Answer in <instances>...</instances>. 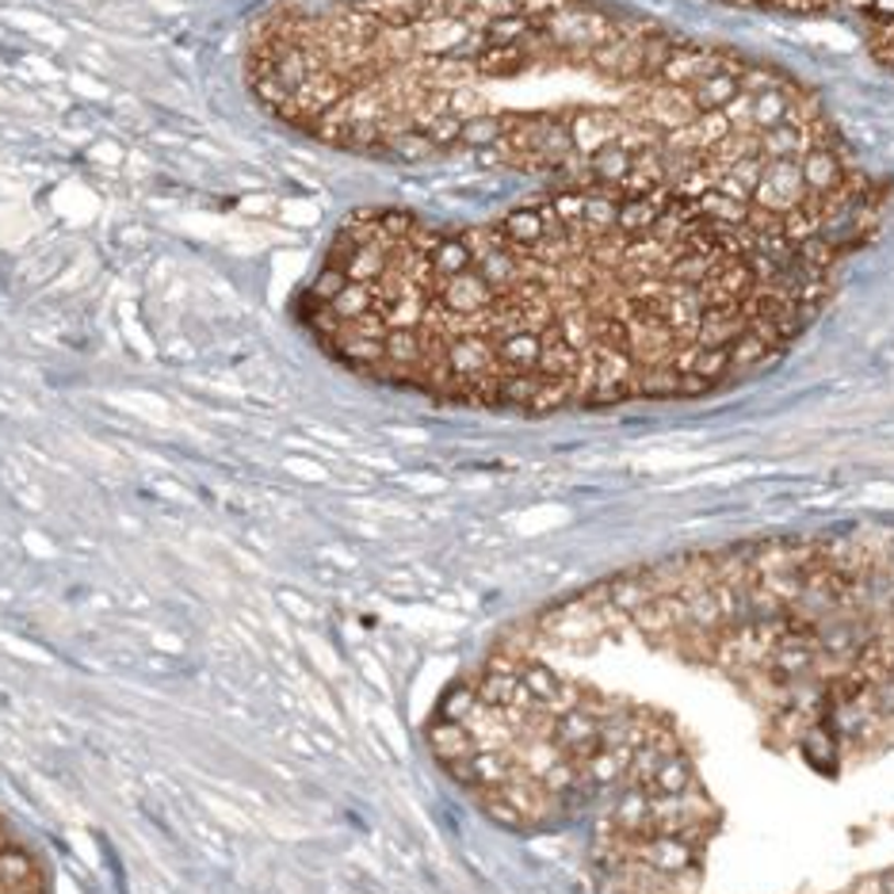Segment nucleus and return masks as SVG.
<instances>
[{
	"mask_svg": "<svg viewBox=\"0 0 894 894\" xmlns=\"http://www.w3.org/2000/svg\"><path fill=\"white\" fill-rule=\"evenodd\" d=\"M543 230L360 211L333 233L298 321L352 375L444 406L562 413L715 394L784 356L761 256L704 203L662 230L585 222L543 191Z\"/></svg>",
	"mask_w": 894,
	"mask_h": 894,
	"instance_id": "1",
	"label": "nucleus"
},
{
	"mask_svg": "<svg viewBox=\"0 0 894 894\" xmlns=\"http://www.w3.org/2000/svg\"><path fill=\"white\" fill-rule=\"evenodd\" d=\"M799 88L787 85V80H772V85L749 92V119H753L757 131H769V126L784 123V115L792 111Z\"/></svg>",
	"mask_w": 894,
	"mask_h": 894,
	"instance_id": "2",
	"label": "nucleus"
},
{
	"mask_svg": "<svg viewBox=\"0 0 894 894\" xmlns=\"http://www.w3.org/2000/svg\"><path fill=\"white\" fill-rule=\"evenodd\" d=\"M742 92L746 88L742 80H738V74H711L688 88V100L696 115H715V111H722L727 103H735Z\"/></svg>",
	"mask_w": 894,
	"mask_h": 894,
	"instance_id": "3",
	"label": "nucleus"
}]
</instances>
